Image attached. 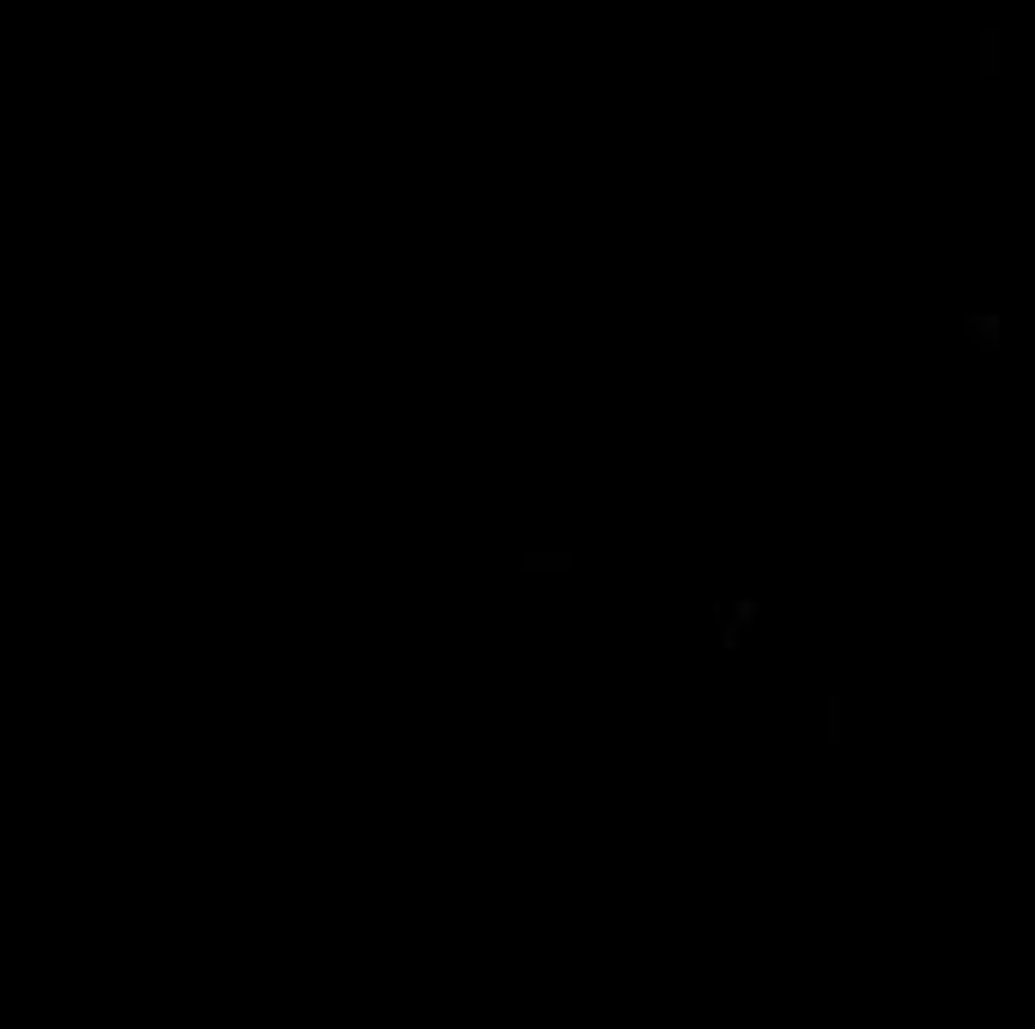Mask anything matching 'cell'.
Masks as SVG:
<instances>
[{
  "mask_svg": "<svg viewBox=\"0 0 1035 1029\" xmlns=\"http://www.w3.org/2000/svg\"><path fill=\"white\" fill-rule=\"evenodd\" d=\"M964 340L976 345V351H1000V345H1006L1000 310H970V316H964Z\"/></svg>",
  "mask_w": 1035,
  "mask_h": 1029,
  "instance_id": "6da1fadb",
  "label": "cell"
},
{
  "mask_svg": "<svg viewBox=\"0 0 1035 1029\" xmlns=\"http://www.w3.org/2000/svg\"><path fill=\"white\" fill-rule=\"evenodd\" d=\"M518 566H524V572H554V577H566V572H577V554H566V548H530Z\"/></svg>",
  "mask_w": 1035,
  "mask_h": 1029,
  "instance_id": "7a4b0ae2",
  "label": "cell"
},
{
  "mask_svg": "<svg viewBox=\"0 0 1035 1029\" xmlns=\"http://www.w3.org/2000/svg\"><path fill=\"white\" fill-rule=\"evenodd\" d=\"M839 714H845V702H839V690H827V696H821V738H827V744H839V738H845Z\"/></svg>",
  "mask_w": 1035,
  "mask_h": 1029,
  "instance_id": "3957f363",
  "label": "cell"
}]
</instances>
